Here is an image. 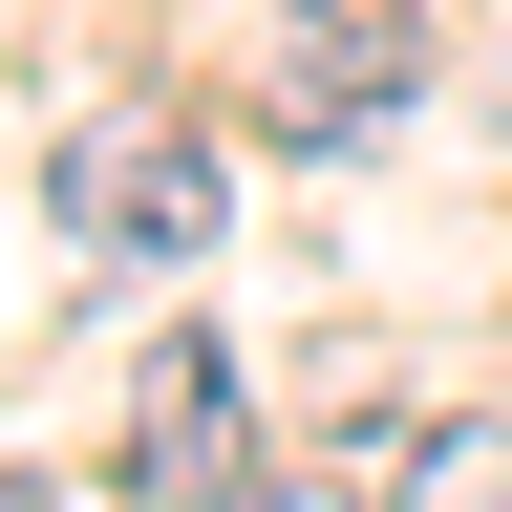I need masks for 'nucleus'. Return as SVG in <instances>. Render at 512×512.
Masks as SVG:
<instances>
[{
  "instance_id": "obj_1",
  "label": "nucleus",
  "mask_w": 512,
  "mask_h": 512,
  "mask_svg": "<svg viewBox=\"0 0 512 512\" xmlns=\"http://www.w3.org/2000/svg\"><path fill=\"white\" fill-rule=\"evenodd\" d=\"M64 235H107V256H214V150L192 128H64Z\"/></svg>"
},
{
  "instance_id": "obj_2",
  "label": "nucleus",
  "mask_w": 512,
  "mask_h": 512,
  "mask_svg": "<svg viewBox=\"0 0 512 512\" xmlns=\"http://www.w3.org/2000/svg\"><path fill=\"white\" fill-rule=\"evenodd\" d=\"M278 43H299V86H278L299 150H342V128H384L427 86V22H406V0H278Z\"/></svg>"
},
{
  "instance_id": "obj_3",
  "label": "nucleus",
  "mask_w": 512,
  "mask_h": 512,
  "mask_svg": "<svg viewBox=\"0 0 512 512\" xmlns=\"http://www.w3.org/2000/svg\"><path fill=\"white\" fill-rule=\"evenodd\" d=\"M128 491L150 512L235 491V342H150V384H128Z\"/></svg>"
},
{
  "instance_id": "obj_4",
  "label": "nucleus",
  "mask_w": 512,
  "mask_h": 512,
  "mask_svg": "<svg viewBox=\"0 0 512 512\" xmlns=\"http://www.w3.org/2000/svg\"><path fill=\"white\" fill-rule=\"evenodd\" d=\"M406 512H512V427H448L427 470H406Z\"/></svg>"
},
{
  "instance_id": "obj_5",
  "label": "nucleus",
  "mask_w": 512,
  "mask_h": 512,
  "mask_svg": "<svg viewBox=\"0 0 512 512\" xmlns=\"http://www.w3.org/2000/svg\"><path fill=\"white\" fill-rule=\"evenodd\" d=\"M256 512H363V491H256Z\"/></svg>"
}]
</instances>
